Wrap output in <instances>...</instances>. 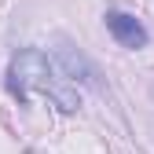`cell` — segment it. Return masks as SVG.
Instances as JSON below:
<instances>
[{
  "mask_svg": "<svg viewBox=\"0 0 154 154\" xmlns=\"http://www.w3.org/2000/svg\"><path fill=\"white\" fill-rule=\"evenodd\" d=\"M8 92L18 99V106L29 103V92H44L63 114H73L77 106H81V95H77L73 81H66V77L51 66V59H48L41 48H22V51L11 55Z\"/></svg>",
  "mask_w": 154,
  "mask_h": 154,
  "instance_id": "6da1fadb",
  "label": "cell"
},
{
  "mask_svg": "<svg viewBox=\"0 0 154 154\" xmlns=\"http://www.w3.org/2000/svg\"><path fill=\"white\" fill-rule=\"evenodd\" d=\"M103 22H106V29H110V37L118 41L121 48H132V51H140V48H147V41H150V33H147V26L140 22L136 15H128V11H106L103 15Z\"/></svg>",
  "mask_w": 154,
  "mask_h": 154,
  "instance_id": "7a4b0ae2",
  "label": "cell"
},
{
  "mask_svg": "<svg viewBox=\"0 0 154 154\" xmlns=\"http://www.w3.org/2000/svg\"><path fill=\"white\" fill-rule=\"evenodd\" d=\"M55 63H59L63 77L66 81H81V85H95V66L85 59L81 51H77L66 37H59L55 41Z\"/></svg>",
  "mask_w": 154,
  "mask_h": 154,
  "instance_id": "3957f363",
  "label": "cell"
}]
</instances>
